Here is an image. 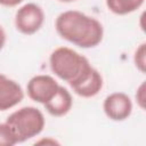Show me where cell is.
<instances>
[{
	"label": "cell",
	"instance_id": "cell-1",
	"mask_svg": "<svg viewBox=\"0 0 146 146\" xmlns=\"http://www.w3.org/2000/svg\"><path fill=\"white\" fill-rule=\"evenodd\" d=\"M55 27L64 40L84 49L98 46L104 35L103 25L98 19L78 10H67L58 15Z\"/></svg>",
	"mask_w": 146,
	"mask_h": 146
},
{
	"label": "cell",
	"instance_id": "cell-2",
	"mask_svg": "<svg viewBox=\"0 0 146 146\" xmlns=\"http://www.w3.org/2000/svg\"><path fill=\"white\" fill-rule=\"evenodd\" d=\"M49 64L52 73L67 82L71 88L86 80L92 70L84 56L67 47L56 48L49 57Z\"/></svg>",
	"mask_w": 146,
	"mask_h": 146
},
{
	"label": "cell",
	"instance_id": "cell-3",
	"mask_svg": "<svg viewBox=\"0 0 146 146\" xmlns=\"http://www.w3.org/2000/svg\"><path fill=\"white\" fill-rule=\"evenodd\" d=\"M6 122L13 129L18 143L36 137L44 128L43 114L33 106H25L13 112Z\"/></svg>",
	"mask_w": 146,
	"mask_h": 146
},
{
	"label": "cell",
	"instance_id": "cell-4",
	"mask_svg": "<svg viewBox=\"0 0 146 146\" xmlns=\"http://www.w3.org/2000/svg\"><path fill=\"white\" fill-rule=\"evenodd\" d=\"M44 21V13L42 8L33 2L22 6L15 15V25L17 31L23 34L31 35L36 33Z\"/></svg>",
	"mask_w": 146,
	"mask_h": 146
},
{
	"label": "cell",
	"instance_id": "cell-5",
	"mask_svg": "<svg viewBox=\"0 0 146 146\" xmlns=\"http://www.w3.org/2000/svg\"><path fill=\"white\" fill-rule=\"evenodd\" d=\"M59 84L57 81L46 74H40L33 76L26 86L27 95L29 97L40 104H46L48 100H50L54 95L56 94Z\"/></svg>",
	"mask_w": 146,
	"mask_h": 146
},
{
	"label": "cell",
	"instance_id": "cell-6",
	"mask_svg": "<svg viewBox=\"0 0 146 146\" xmlns=\"http://www.w3.org/2000/svg\"><path fill=\"white\" fill-rule=\"evenodd\" d=\"M103 108L108 119L113 121H124L131 115L132 102L124 92H113L105 98Z\"/></svg>",
	"mask_w": 146,
	"mask_h": 146
},
{
	"label": "cell",
	"instance_id": "cell-7",
	"mask_svg": "<svg viewBox=\"0 0 146 146\" xmlns=\"http://www.w3.org/2000/svg\"><path fill=\"white\" fill-rule=\"evenodd\" d=\"M24 98V91L18 82L0 74V111H7Z\"/></svg>",
	"mask_w": 146,
	"mask_h": 146
},
{
	"label": "cell",
	"instance_id": "cell-8",
	"mask_svg": "<svg viewBox=\"0 0 146 146\" xmlns=\"http://www.w3.org/2000/svg\"><path fill=\"white\" fill-rule=\"evenodd\" d=\"M73 99L70 94V91L59 86L54 97L48 100L46 104H43L44 110L52 116H63L70 112L72 108Z\"/></svg>",
	"mask_w": 146,
	"mask_h": 146
},
{
	"label": "cell",
	"instance_id": "cell-9",
	"mask_svg": "<svg viewBox=\"0 0 146 146\" xmlns=\"http://www.w3.org/2000/svg\"><path fill=\"white\" fill-rule=\"evenodd\" d=\"M103 88V78L100 73L92 67L90 74L80 84L72 88V90L80 97L90 98L96 96Z\"/></svg>",
	"mask_w": 146,
	"mask_h": 146
},
{
	"label": "cell",
	"instance_id": "cell-10",
	"mask_svg": "<svg viewBox=\"0 0 146 146\" xmlns=\"http://www.w3.org/2000/svg\"><path fill=\"white\" fill-rule=\"evenodd\" d=\"M145 0H106L108 10L116 15H127L139 9Z\"/></svg>",
	"mask_w": 146,
	"mask_h": 146
},
{
	"label": "cell",
	"instance_id": "cell-11",
	"mask_svg": "<svg viewBox=\"0 0 146 146\" xmlns=\"http://www.w3.org/2000/svg\"><path fill=\"white\" fill-rule=\"evenodd\" d=\"M16 144L18 141L10 125L7 122L0 123V146H13Z\"/></svg>",
	"mask_w": 146,
	"mask_h": 146
},
{
	"label": "cell",
	"instance_id": "cell-12",
	"mask_svg": "<svg viewBox=\"0 0 146 146\" xmlns=\"http://www.w3.org/2000/svg\"><path fill=\"white\" fill-rule=\"evenodd\" d=\"M133 60H135V65L136 67L144 73L145 72V67H146V43H141L135 51V56H133Z\"/></svg>",
	"mask_w": 146,
	"mask_h": 146
},
{
	"label": "cell",
	"instance_id": "cell-13",
	"mask_svg": "<svg viewBox=\"0 0 146 146\" xmlns=\"http://www.w3.org/2000/svg\"><path fill=\"white\" fill-rule=\"evenodd\" d=\"M136 100L138 103V105L140 106V108H145V102H146V97H145V82H143L136 92Z\"/></svg>",
	"mask_w": 146,
	"mask_h": 146
},
{
	"label": "cell",
	"instance_id": "cell-14",
	"mask_svg": "<svg viewBox=\"0 0 146 146\" xmlns=\"http://www.w3.org/2000/svg\"><path fill=\"white\" fill-rule=\"evenodd\" d=\"M24 0H0V5L5 7H15L19 3H22Z\"/></svg>",
	"mask_w": 146,
	"mask_h": 146
},
{
	"label": "cell",
	"instance_id": "cell-15",
	"mask_svg": "<svg viewBox=\"0 0 146 146\" xmlns=\"http://www.w3.org/2000/svg\"><path fill=\"white\" fill-rule=\"evenodd\" d=\"M5 42H6V33H5L3 29H2V26L0 25V50L3 48Z\"/></svg>",
	"mask_w": 146,
	"mask_h": 146
},
{
	"label": "cell",
	"instance_id": "cell-16",
	"mask_svg": "<svg viewBox=\"0 0 146 146\" xmlns=\"http://www.w3.org/2000/svg\"><path fill=\"white\" fill-rule=\"evenodd\" d=\"M60 2H73V1H76V0H58Z\"/></svg>",
	"mask_w": 146,
	"mask_h": 146
}]
</instances>
